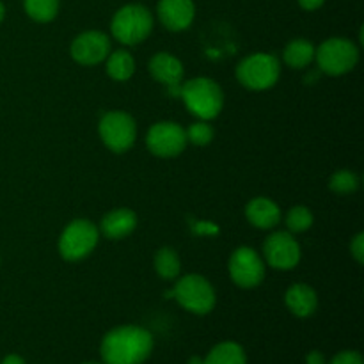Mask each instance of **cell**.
<instances>
[{
    "label": "cell",
    "mask_w": 364,
    "mask_h": 364,
    "mask_svg": "<svg viewBox=\"0 0 364 364\" xmlns=\"http://www.w3.org/2000/svg\"><path fill=\"white\" fill-rule=\"evenodd\" d=\"M153 336L139 326H121L109 331L100 345L105 364H142L153 352Z\"/></svg>",
    "instance_id": "obj_1"
},
{
    "label": "cell",
    "mask_w": 364,
    "mask_h": 364,
    "mask_svg": "<svg viewBox=\"0 0 364 364\" xmlns=\"http://www.w3.org/2000/svg\"><path fill=\"white\" fill-rule=\"evenodd\" d=\"M180 96L191 114L201 121L215 119L224 107V92L215 80L198 77L181 84Z\"/></svg>",
    "instance_id": "obj_2"
},
{
    "label": "cell",
    "mask_w": 364,
    "mask_h": 364,
    "mask_svg": "<svg viewBox=\"0 0 364 364\" xmlns=\"http://www.w3.org/2000/svg\"><path fill=\"white\" fill-rule=\"evenodd\" d=\"M153 31V14L142 4H127L119 7L110 21L114 39L128 46H134L148 39Z\"/></svg>",
    "instance_id": "obj_3"
},
{
    "label": "cell",
    "mask_w": 364,
    "mask_h": 364,
    "mask_svg": "<svg viewBox=\"0 0 364 364\" xmlns=\"http://www.w3.org/2000/svg\"><path fill=\"white\" fill-rule=\"evenodd\" d=\"M167 299H174L178 304L194 315H208L215 308V290L206 277L199 274H188L180 277L174 288L166 294Z\"/></svg>",
    "instance_id": "obj_4"
},
{
    "label": "cell",
    "mask_w": 364,
    "mask_h": 364,
    "mask_svg": "<svg viewBox=\"0 0 364 364\" xmlns=\"http://www.w3.org/2000/svg\"><path fill=\"white\" fill-rule=\"evenodd\" d=\"M281 63L272 53H252L237 66V78L251 91H267L279 80Z\"/></svg>",
    "instance_id": "obj_5"
},
{
    "label": "cell",
    "mask_w": 364,
    "mask_h": 364,
    "mask_svg": "<svg viewBox=\"0 0 364 364\" xmlns=\"http://www.w3.org/2000/svg\"><path fill=\"white\" fill-rule=\"evenodd\" d=\"M315 60L326 75L340 77L358 66L359 48L347 38H329L315 48Z\"/></svg>",
    "instance_id": "obj_6"
},
{
    "label": "cell",
    "mask_w": 364,
    "mask_h": 364,
    "mask_svg": "<svg viewBox=\"0 0 364 364\" xmlns=\"http://www.w3.org/2000/svg\"><path fill=\"white\" fill-rule=\"evenodd\" d=\"M100 240V230L87 219H75L64 228L59 238V252L66 262L87 258Z\"/></svg>",
    "instance_id": "obj_7"
},
{
    "label": "cell",
    "mask_w": 364,
    "mask_h": 364,
    "mask_svg": "<svg viewBox=\"0 0 364 364\" xmlns=\"http://www.w3.org/2000/svg\"><path fill=\"white\" fill-rule=\"evenodd\" d=\"M102 142L114 153H124L134 146L137 137V124L130 114L123 110H112L103 114L98 124Z\"/></svg>",
    "instance_id": "obj_8"
},
{
    "label": "cell",
    "mask_w": 364,
    "mask_h": 364,
    "mask_svg": "<svg viewBox=\"0 0 364 364\" xmlns=\"http://www.w3.org/2000/svg\"><path fill=\"white\" fill-rule=\"evenodd\" d=\"M187 134L183 128L174 121H160L148 130L146 146L149 153L160 159H173L183 153L187 148Z\"/></svg>",
    "instance_id": "obj_9"
},
{
    "label": "cell",
    "mask_w": 364,
    "mask_h": 364,
    "mask_svg": "<svg viewBox=\"0 0 364 364\" xmlns=\"http://www.w3.org/2000/svg\"><path fill=\"white\" fill-rule=\"evenodd\" d=\"M228 269L231 281L240 288H256L265 279V262L251 247L235 249Z\"/></svg>",
    "instance_id": "obj_10"
},
{
    "label": "cell",
    "mask_w": 364,
    "mask_h": 364,
    "mask_svg": "<svg viewBox=\"0 0 364 364\" xmlns=\"http://www.w3.org/2000/svg\"><path fill=\"white\" fill-rule=\"evenodd\" d=\"M267 265L276 270H291L301 262V245L290 231H276L263 244Z\"/></svg>",
    "instance_id": "obj_11"
},
{
    "label": "cell",
    "mask_w": 364,
    "mask_h": 364,
    "mask_svg": "<svg viewBox=\"0 0 364 364\" xmlns=\"http://www.w3.org/2000/svg\"><path fill=\"white\" fill-rule=\"evenodd\" d=\"M71 57L82 66H96L110 53V39L102 31H85L71 43Z\"/></svg>",
    "instance_id": "obj_12"
},
{
    "label": "cell",
    "mask_w": 364,
    "mask_h": 364,
    "mask_svg": "<svg viewBox=\"0 0 364 364\" xmlns=\"http://www.w3.org/2000/svg\"><path fill=\"white\" fill-rule=\"evenodd\" d=\"M149 73L156 82L166 85L171 95L180 96V87L183 84V64L180 59L167 52H159L151 57L148 64Z\"/></svg>",
    "instance_id": "obj_13"
},
{
    "label": "cell",
    "mask_w": 364,
    "mask_h": 364,
    "mask_svg": "<svg viewBox=\"0 0 364 364\" xmlns=\"http://www.w3.org/2000/svg\"><path fill=\"white\" fill-rule=\"evenodd\" d=\"M159 20L167 31L181 32L192 25L196 18L194 0H159Z\"/></svg>",
    "instance_id": "obj_14"
},
{
    "label": "cell",
    "mask_w": 364,
    "mask_h": 364,
    "mask_svg": "<svg viewBox=\"0 0 364 364\" xmlns=\"http://www.w3.org/2000/svg\"><path fill=\"white\" fill-rule=\"evenodd\" d=\"M137 228V215L130 208H116L107 213L100 223V233L110 240H123Z\"/></svg>",
    "instance_id": "obj_15"
},
{
    "label": "cell",
    "mask_w": 364,
    "mask_h": 364,
    "mask_svg": "<svg viewBox=\"0 0 364 364\" xmlns=\"http://www.w3.org/2000/svg\"><path fill=\"white\" fill-rule=\"evenodd\" d=\"M284 304L291 315L299 318H308L318 308V295L311 287L304 283L291 284L284 294Z\"/></svg>",
    "instance_id": "obj_16"
},
{
    "label": "cell",
    "mask_w": 364,
    "mask_h": 364,
    "mask_svg": "<svg viewBox=\"0 0 364 364\" xmlns=\"http://www.w3.org/2000/svg\"><path fill=\"white\" fill-rule=\"evenodd\" d=\"M245 217L258 230H274L281 223V210L272 199L255 198L245 206Z\"/></svg>",
    "instance_id": "obj_17"
},
{
    "label": "cell",
    "mask_w": 364,
    "mask_h": 364,
    "mask_svg": "<svg viewBox=\"0 0 364 364\" xmlns=\"http://www.w3.org/2000/svg\"><path fill=\"white\" fill-rule=\"evenodd\" d=\"M283 60L294 70H304L315 60V46L308 39H294L283 50Z\"/></svg>",
    "instance_id": "obj_18"
},
{
    "label": "cell",
    "mask_w": 364,
    "mask_h": 364,
    "mask_svg": "<svg viewBox=\"0 0 364 364\" xmlns=\"http://www.w3.org/2000/svg\"><path fill=\"white\" fill-rule=\"evenodd\" d=\"M203 364H247V355L237 341H223L208 352Z\"/></svg>",
    "instance_id": "obj_19"
},
{
    "label": "cell",
    "mask_w": 364,
    "mask_h": 364,
    "mask_svg": "<svg viewBox=\"0 0 364 364\" xmlns=\"http://www.w3.org/2000/svg\"><path fill=\"white\" fill-rule=\"evenodd\" d=\"M107 75L116 82H127L134 77L135 60L127 50H117L107 57Z\"/></svg>",
    "instance_id": "obj_20"
},
{
    "label": "cell",
    "mask_w": 364,
    "mask_h": 364,
    "mask_svg": "<svg viewBox=\"0 0 364 364\" xmlns=\"http://www.w3.org/2000/svg\"><path fill=\"white\" fill-rule=\"evenodd\" d=\"M155 270L162 279L173 281L180 276L181 262L176 251L171 247H162L155 255Z\"/></svg>",
    "instance_id": "obj_21"
},
{
    "label": "cell",
    "mask_w": 364,
    "mask_h": 364,
    "mask_svg": "<svg viewBox=\"0 0 364 364\" xmlns=\"http://www.w3.org/2000/svg\"><path fill=\"white\" fill-rule=\"evenodd\" d=\"M60 0H23V9L31 20L38 23H48L55 20Z\"/></svg>",
    "instance_id": "obj_22"
},
{
    "label": "cell",
    "mask_w": 364,
    "mask_h": 364,
    "mask_svg": "<svg viewBox=\"0 0 364 364\" xmlns=\"http://www.w3.org/2000/svg\"><path fill=\"white\" fill-rule=\"evenodd\" d=\"M315 223L311 210L308 206H294L287 213V228L290 233H304Z\"/></svg>",
    "instance_id": "obj_23"
},
{
    "label": "cell",
    "mask_w": 364,
    "mask_h": 364,
    "mask_svg": "<svg viewBox=\"0 0 364 364\" xmlns=\"http://www.w3.org/2000/svg\"><path fill=\"white\" fill-rule=\"evenodd\" d=\"M329 188L336 194H354L359 188V176L352 171H338L329 178Z\"/></svg>",
    "instance_id": "obj_24"
},
{
    "label": "cell",
    "mask_w": 364,
    "mask_h": 364,
    "mask_svg": "<svg viewBox=\"0 0 364 364\" xmlns=\"http://www.w3.org/2000/svg\"><path fill=\"white\" fill-rule=\"evenodd\" d=\"M185 134H187V141L194 146H208L213 141L215 132L212 124H208V121H198V123H192L185 130Z\"/></svg>",
    "instance_id": "obj_25"
},
{
    "label": "cell",
    "mask_w": 364,
    "mask_h": 364,
    "mask_svg": "<svg viewBox=\"0 0 364 364\" xmlns=\"http://www.w3.org/2000/svg\"><path fill=\"white\" fill-rule=\"evenodd\" d=\"M329 364H364V359L358 350H343L334 355Z\"/></svg>",
    "instance_id": "obj_26"
},
{
    "label": "cell",
    "mask_w": 364,
    "mask_h": 364,
    "mask_svg": "<svg viewBox=\"0 0 364 364\" xmlns=\"http://www.w3.org/2000/svg\"><path fill=\"white\" fill-rule=\"evenodd\" d=\"M350 252L359 265L364 263V233L355 235L354 240L350 242Z\"/></svg>",
    "instance_id": "obj_27"
},
{
    "label": "cell",
    "mask_w": 364,
    "mask_h": 364,
    "mask_svg": "<svg viewBox=\"0 0 364 364\" xmlns=\"http://www.w3.org/2000/svg\"><path fill=\"white\" fill-rule=\"evenodd\" d=\"M297 2L304 11H316L326 4V0H297Z\"/></svg>",
    "instance_id": "obj_28"
},
{
    "label": "cell",
    "mask_w": 364,
    "mask_h": 364,
    "mask_svg": "<svg viewBox=\"0 0 364 364\" xmlns=\"http://www.w3.org/2000/svg\"><path fill=\"white\" fill-rule=\"evenodd\" d=\"M306 364H326V355L318 350H313L306 355Z\"/></svg>",
    "instance_id": "obj_29"
},
{
    "label": "cell",
    "mask_w": 364,
    "mask_h": 364,
    "mask_svg": "<svg viewBox=\"0 0 364 364\" xmlns=\"http://www.w3.org/2000/svg\"><path fill=\"white\" fill-rule=\"evenodd\" d=\"M0 364H27V363H25L23 358H20V355L9 354V355H6V358H4V361Z\"/></svg>",
    "instance_id": "obj_30"
},
{
    "label": "cell",
    "mask_w": 364,
    "mask_h": 364,
    "mask_svg": "<svg viewBox=\"0 0 364 364\" xmlns=\"http://www.w3.org/2000/svg\"><path fill=\"white\" fill-rule=\"evenodd\" d=\"M4 18H6V6H4V2H0V23L4 21Z\"/></svg>",
    "instance_id": "obj_31"
},
{
    "label": "cell",
    "mask_w": 364,
    "mask_h": 364,
    "mask_svg": "<svg viewBox=\"0 0 364 364\" xmlns=\"http://www.w3.org/2000/svg\"><path fill=\"white\" fill-rule=\"evenodd\" d=\"M188 364H203V359H199V358H192L191 361H188Z\"/></svg>",
    "instance_id": "obj_32"
},
{
    "label": "cell",
    "mask_w": 364,
    "mask_h": 364,
    "mask_svg": "<svg viewBox=\"0 0 364 364\" xmlns=\"http://www.w3.org/2000/svg\"><path fill=\"white\" fill-rule=\"evenodd\" d=\"M84 364H100V363H84Z\"/></svg>",
    "instance_id": "obj_33"
}]
</instances>
